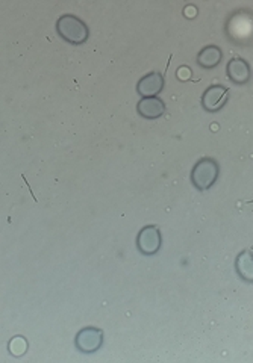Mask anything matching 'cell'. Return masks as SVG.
<instances>
[{
  "instance_id": "cell-1",
  "label": "cell",
  "mask_w": 253,
  "mask_h": 363,
  "mask_svg": "<svg viewBox=\"0 0 253 363\" xmlns=\"http://www.w3.org/2000/svg\"><path fill=\"white\" fill-rule=\"evenodd\" d=\"M57 34L72 46H81L88 41L90 29L86 23L75 14H62L57 20Z\"/></svg>"
},
{
  "instance_id": "cell-2",
  "label": "cell",
  "mask_w": 253,
  "mask_h": 363,
  "mask_svg": "<svg viewBox=\"0 0 253 363\" xmlns=\"http://www.w3.org/2000/svg\"><path fill=\"white\" fill-rule=\"evenodd\" d=\"M220 176V165L218 162L211 156L200 157L199 161L194 164L189 175V180H191L193 186L197 191H208L212 186L216 185V182Z\"/></svg>"
},
{
  "instance_id": "cell-3",
  "label": "cell",
  "mask_w": 253,
  "mask_h": 363,
  "mask_svg": "<svg viewBox=\"0 0 253 363\" xmlns=\"http://www.w3.org/2000/svg\"><path fill=\"white\" fill-rule=\"evenodd\" d=\"M162 247V235L160 227L153 224L144 226L137 235V248L141 255L153 256Z\"/></svg>"
},
{
  "instance_id": "cell-4",
  "label": "cell",
  "mask_w": 253,
  "mask_h": 363,
  "mask_svg": "<svg viewBox=\"0 0 253 363\" xmlns=\"http://www.w3.org/2000/svg\"><path fill=\"white\" fill-rule=\"evenodd\" d=\"M75 345L79 351L85 354L99 351L104 345V330L97 327L81 328L75 337Z\"/></svg>"
},
{
  "instance_id": "cell-5",
  "label": "cell",
  "mask_w": 253,
  "mask_h": 363,
  "mask_svg": "<svg viewBox=\"0 0 253 363\" xmlns=\"http://www.w3.org/2000/svg\"><path fill=\"white\" fill-rule=\"evenodd\" d=\"M227 94H229V90L225 85H220V84L209 85L202 94V99H200L202 108L207 110V112H217V110H220L226 105Z\"/></svg>"
},
{
  "instance_id": "cell-6",
  "label": "cell",
  "mask_w": 253,
  "mask_h": 363,
  "mask_svg": "<svg viewBox=\"0 0 253 363\" xmlns=\"http://www.w3.org/2000/svg\"><path fill=\"white\" fill-rule=\"evenodd\" d=\"M165 79L160 72H150L140 79L137 84V92L141 99L156 97L164 90Z\"/></svg>"
},
{
  "instance_id": "cell-7",
  "label": "cell",
  "mask_w": 253,
  "mask_h": 363,
  "mask_svg": "<svg viewBox=\"0 0 253 363\" xmlns=\"http://www.w3.org/2000/svg\"><path fill=\"white\" fill-rule=\"evenodd\" d=\"M226 75L235 85H247L252 79V67L246 59L232 58L226 66Z\"/></svg>"
},
{
  "instance_id": "cell-8",
  "label": "cell",
  "mask_w": 253,
  "mask_h": 363,
  "mask_svg": "<svg viewBox=\"0 0 253 363\" xmlns=\"http://www.w3.org/2000/svg\"><path fill=\"white\" fill-rule=\"evenodd\" d=\"M165 109L167 106L160 97H144L137 105V112L144 120H158L165 114Z\"/></svg>"
},
{
  "instance_id": "cell-9",
  "label": "cell",
  "mask_w": 253,
  "mask_h": 363,
  "mask_svg": "<svg viewBox=\"0 0 253 363\" xmlns=\"http://www.w3.org/2000/svg\"><path fill=\"white\" fill-rule=\"evenodd\" d=\"M221 59H223V52H221L220 47L216 44H209L205 46L203 49H200V52L197 53L196 62L200 68L212 70L220 64Z\"/></svg>"
},
{
  "instance_id": "cell-10",
  "label": "cell",
  "mask_w": 253,
  "mask_h": 363,
  "mask_svg": "<svg viewBox=\"0 0 253 363\" xmlns=\"http://www.w3.org/2000/svg\"><path fill=\"white\" fill-rule=\"evenodd\" d=\"M235 270L238 273L241 279L252 283L253 282V257H252V248L243 250L241 253L236 256L235 260Z\"/></svg>"
}]
</instances>
